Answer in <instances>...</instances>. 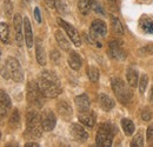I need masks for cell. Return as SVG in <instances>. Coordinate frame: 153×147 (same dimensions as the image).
<instances>
[{"instance_id": "obj_1", "label": "cell", "mask_w": 153, "mask_h": 147, "mask_svg": "<svg viewBox=\"0 0 153 147\" xmlns=\"http://www.w3.org/2000/svg\"><path fill=\"white\" fill-rule=\"evenodd\" d=\"M37 84L46 98H56L61 93V85L59 78L48 70H45L39 74Z\"/></svg>"}, {"instance_id": "obj_2", "label": "cell", "mask_w": 153, "mask_h": 147, "mask_svg": "<svg viewBox=\"0 0 153 147\" xmlns=\"http://www.w3.org/2000/svg\"><path fill=\"white\" fill-rule=\"evenodd\" d=\"M1 76L6 80L11 79L16 82H21L24 80V72L18 59L13 56H8L6 59V62L1 68Z\"/></svg>"}, {"instance_id": "obj_3", "label": "cell", "mask_w": 153, "mask_h": 147, "mask_svg": "<svg viewBox=\"0 0 153 147\" xmlns=\"http://www.w3.org/2000/svg\"><path fill=\"white\" fill-rule=\"evenodd\" d=\"M112 90L114 92L117 99L123 105H128L133 99V93L126 86V84L120 78H113L112 79Z\"/></svg>"}, {"instance_id": "obj_4", "label": "cell", "mask_w": 153, "mask_h": 147, "mask_svg": "<svg viewBox=\"0 0 153 147\" xmlns=\"http://www.w3.org/2000/svg\"><path fill=\"white\" fill-rule=\"evenodd\" d=\"M42 131L40 115L36 111H30L26 115V134L32 138H41Z\"/></svg>"}, {"instance_id": "obj_5", "label": "cell", "mask_w": 153, "mask_h": 147, "mask_svg": "<svg viewBox=\"0 0 153 147\" xmlns=\"http://www.w3.org/2000/svg\"><path fill=\"white\" fill-rule=\"evenodd\" d=\"M113 137H114V131L112 128V126L108 124H101L98 128L96 135L97 145L101 147L112 146Z\"/></svg>"}, {"instance_id": "obj_6", "label": "cell", "mask_w": 153, "mask_h": 147, "mask_svg": "<svg viewBox=\"0 0 153 147\" xmlns=\"http://www.w3.org/2000/svg\"><path fill=\"white\" fill-rule=\"evenodd\" d=\"M45 95L40 91L38 84L36 81H30L27 85V100L28 104L33 107L40 108L45 102Z\"/></svg>"}, {"instance_id": "obj_7", "label": "cell", "mask_w": 153, "mask_h": 147, "mask_svg": "<svg viewBox=\"0 0 153 147\" xmlns=\"http://www.w3.org/2000/svg\"><path fill=\"white\" fill-rule=\"evenodd\" d=\"M57 22L59 24V26L62 27L64 31L67 33V36L71 39V41L76 45V47H79V46L81 45V38H80V34H79V32L76 31V27L72 26L71 24H68L67 21H65L64 19H61V18H58Z\"/></svg>"}, {"instance_id": "obj_8", "label": "cell", "mask_w": 153, "mask_h": 147, "mask_svg": "<svg viewBox=\"0 0 153 147\" xmlns=\"http://www.w3.org/2000/svg\"><path fill=\"white\" fill-rule=\"evenodd\" d=\"M40 121H41L42 129L45 132H50L56 127L57 118H56V114L51 110H44L40 115Z\"/></svg>"}, {"instance_id": "obj_9", "label": "cell", "mask_w": 153, "mask_h": 147, "mask_svg": "<svg viewBox=\"0 0 153 147\" xmlns=\"http://www.w3.org/2000/svg\"><path fill=\"white\" fill-rule=\"evenodd\" d=\"M108 55L114 60H124L126 58V52L123 48V44L119 40H113L108 44Z\"/></svg>"}, {"instance_id": "obj_10", "label": "cell", "mask_w": 153, "mask_h": 147, "mask_svg": "<svg viewBox=\"0 0 153 147\" xmlns=\"http://www.w3.org/2000/svg\"><path fill=\"white\" fill-rule=\"evenodd\" d=\"M13 27H14V39L17 45L21 47L22 46V40L24 38V19L21 18L20 14H16L13 18Z\"/></svg>"}, {"instance_id": "obj_11", "label": "cell", "mask_w": 153, "mask_h": 147, "mask_svg": "<svg viewBox=\"0 0 153 147\" xmlns=\"http://www.w3.org/2000/svg\"><path fill=\"white\" fill-rule=\"evenodd\" d=\"M70 132H71V135L73 137V139L79 143H84L88 139V133L79 124H72L70 127Z\"/></svg>"}, {"instance_id": "obj_12", "label": "cell", "mask_w": 153, "mask_h": 147, "mask_svg": "<svg viewBox=\"0 0 153 147\" xmlns=\"http://www.w3.org/2000/svg\"><path fill=\"white\" fill-rule=\"evenodd\" d=\"M24 38H25V42L26 46L28 48H32L33 44H34V38H33V31H32V25L30 22V19L27 17L24 18Z\"/></svg>"}, {"instance_id": "obj_13", "label": "cell", "mask_w": 153, "mask_h": 147, "mask_svg": "<svg viewBox=\"0 0 153 147\" xmlns=\"http://www.w3.org/2000/svg\"><path fill=\"white\" fill-rule=\"evenodd\" d=\"M78 119L82 125L90 128H92L96 124V114L91 110L87 112H78Z\"/></svg>"}, {"instance_id": "obj_14", "label": "cell", "mask_w": 153, "mask_h": 147, "mask_svg": "<svg viewBox=\"0 0 153 147\" xmlns=\"http://www.w3.org/2000/svg\"><path fill=\"white\" fill-rule=\"evenodd\" d=\"M12 107L11 98L4 90H0V117H6Z\"/></svg>"}, {"instance_id": "obj_15", "label": "cell", "mask_w": 153, "mask_h": 147, "mask_svg": "<svg viewBox=\"0 0 153 147\" xmlns=\"http://www.w3.org/2000/svg\"><path fill=\"white\" fill-rule=\"evenodd\" d=\"M78 112H87L91 108V101L87 94H80L74 99Z\"/></svg>"}, {"instance_id": "obj_16", "label": "cell", "mask_w": 153, "mask_h": 147, "mask_svg": "<svg viewBox=\"0 0 153 147\" xmlns=\"http://www.w3.org/2000/svg\"><path fill=\"white\" fill-rule=\"evenodd\" d=\"M98 100H99V105H100L101 110L105 111V112H110V111L114 107V105H115L114 100H113L110 95H107V94H105V93L99 94Z\"/></svg>"}, {"instance_id": "obj_17", "label": "cell", "mask_w": 153, "mask_h": 147, "mask_svg": "<svg viewBox=\"0 0 153 147\" xmlns=\"http://www.w3.org/2000/svg\"><path fill=\"white\" fill-rule=\"evenodd\" d=\"M36 56H37V61L39 62V65L45 66L46 65V53H45V47L41 42L40 39L36 40Z\"/></svg>"}, {"instance_id": "obj_18", "label": "cell", "mask_w": 153, "mask_h": 147, "mask_svg": "<svg viewBox=\"0 0 153 147\" xmlns=\"http://www.w3.org/2000/svg\"><path fill=\"white\" fill-rule=\"evenodd\" d=\"M58 113L60 114V117H62L65 120H70L72 117V108L71 106L66 102V101H59L57 104Z\"/></svg>"}, {"instance_id": "obj_19", "label": "cell", "mask_w": 153, "mask_h": 147, "mask_svg": "<svg viewBox=\"0 0 153 147\" xmlns=\"http://www.w3.org/2000/svg\"><path fill=\"white\" fill-rule=\"evenodd\" d=\"M67 61H68V65H70V67L72 70H74V71H79L80 70V67H81V58H80V55L78 54L76 52L71 51Z\"/></svg>"}, {"instance_id": "obj_20", "label": "cell", "mask_w": 153, "mask_h": 147, "mask_svg": "<svg viewBox=\"0 0 153 147\" xmlns=\"http://www.w3.org/2000/svg\"><path fill=\"white\" fill-rule=\"evenodd\" d=\"M139 26L145 33L153 34V21L152 19L147 16H143L139 20Z\"/></svg>"}, {"instance_id": "obj_21", "label": "cell", "mask_w": 153, "mask_h": 147, "mask_svg": "<svg viewBox=\"0 0 153 147\" xmlns=\"http://www.w3.org/2000/svg\"><path fill=\"white\" fill-rule=\"evenodd\" d=\"M126 80H127V82H128V85L131 87L138 86V82H139V73H138V71L134 70V68H127Z\"/></svg>"}, {"instance_id": "obj_22", "label": "cell", "mask_w": 153, "mask_h": 147, "mask_svg": "<svg viewBox=\"0 0 153 147\" xmlns=\"http://www.w3.org/2000/svg\"><path fill=\"white\" fill-rule=\"evenodd\" d=\"M56 40H57L58 45L60 46V48L62 51H70L71 44H70V41L67 40V38L64 36V33L61 31H57L56 32Z\"/></svg>"}, {"instance_id": "obj_23", "label": "cell", "mask_w": 153, "mask_h": 147, "mask_svg": "<svg viewBox=\"0 0 153 147\" xmlns=\"http://www.w3.org/2000/svg\"><path fill=\"white\" fill-rule=\"evenodd\" d=\"M93 0H79L78 1V10L82 16H87L88 12L92 10Z\"/></svg>"}, {"instance_id": "obj_24", "label": "cell", "mask_w": 153, "mask_h": 147, "mask_svg": "<svg viewBox=\"0 0 153 147\" xmlns=\"http://www.w3.org/2000/svg\"><path fill=\"white\" fill-rule=\"evenodd\" d=\"M121 127H123V131L126 135H132L135 129V126H134L133 121L127 119V118H124L121 119Z\"/></svg>"}, {"instance_id": "obj_25", "label": "cell", "mask_w": 153, "mask_h": 147, "mask_svg": "<svg viewBox=\"0 0 153 147\" xmlns=\"http://www.w3.org/2000/svg\"><path fill=\"white\" fill-rule=\"evenodd\" d=\"M54 8H57L58 12L62 16H67L70 12V8H68L66 0H54Z\"/></svg>"}, {"instance_id": "obj_26", "label": "cell", "mask_w": 153, "mask_h": 147, "mask_svg": "<svg viewBox=\"0 0 153 147\" xmlns=\"http://www.w3.org/2000/svg\"><path fill=\"white\" fill-rule=\"evenodd\" d=\"M0 40L4 44H8L10 41V27L6 22H0Z\"/></svg>"}, {"instance_id": "obj_27", "label": "cell", "mask_w": 153, "mask_h": 147, "mask_svg": "<svg viewBox=\"0 0 153 147\" xmlns=\"http://www.w3.org/2000/svg\"><path fill=\"white\" fill-rule=\"evenodd\" d=\"M111 24H112V30L115 34H119V36L124 34V26L119 19L115 17H111Z\"/></svg>"}, {"instance_id": "obj_28", "label": "cell", "mask_w": 153, "mask_h": 147, "mask_svg": "<svg viewBox=\"0 0 153 147\" xmlns=\"http://www.w3.org/2000/svg\"><path fill=\"white\" fill-rule=\"evenodd\" d=\"M20 124V114L19 111L17 108H14L12 114H11V118H10V125L12 128H17Z\"/></svg>"}, {"instance_id": "obj_29", "label": "cell", "mask_w": 153, "mask_h": 147, "mask_svg": "<svg viewBox=\"0 0 153 147\" xmlns=\"http://www.w3.org/2000/svg\"><path fill=\"white\" fill-rule=\"evenodd\" d=\"M87 76L92 82H97L99 80V70L94 66L87 67Z\"/></svg>"}, {"instance_id": "obj_30", "label": "cell", "mask_w": 153, "mask_h": 147, "mask_svg": "<svg viewBox=\"0 0 153 147\" xmlns=\"http://www.w3.org/2000/svg\"><path fill=\"white\" fill-rule=\"evenodd\" d=\"M147 85H149V76L146 74H143L139 79V82H138V88H139V92L141 94H144L146 88H147Z\"/></svg>"}, {"instance_id": "obj_31", "label": "cell", "mask_w": 153, "mask_h": 147, "mask_svg": "<svg viewBox=\"0 0 153 147\" xmlns=\"http://www.w3.org/2000/svg\"><path fill=\"white\" fill-rule=\"evenodd\" d=\"M131 146H144V137H143V132L141 131H139L135 134L133 140L131 141Z\"/></svg>"}, {"instance_id": "obj_32", "label": "cell", "mask_w": 153, "mask_h": 147, "mask_svg": "<svg viewBox=\"0 0 153 147\" xmlns=\"http://www.w3.org/2000/svg\"><path fill=\"white\" fill-rule=\"evenodd\" d=\"M138 54L140 56H147V55L153 54V44H150L147 46H144L138 50Z\"/></svg>"}, {"instance_id": "obj_33", "label": "cell", "mask_w": 153, "mask_h": 147, "mask_svg": "<svg viewBox=\"0 0 153 147\" xmlns=\"http://www.w3.org/2000/svg\"><path fill=\"white\" fill-rule=\"evenodd\" d=\"M4 7H5V13H6V16L8 17V18H11L12 17V13H13V5H12V2L10 1V0H5L4 1Z\"/></svg>"}, {"instance_id": "obj_34", "label": "cell", "mask_w": 153, "mask_h": 147, "mask_svg": "<svg viewBox=\"0 0 153 147\" xmlns=\"http://www.w3.org/2000/svg\"><path fill=\"white\" fill-rule=\"evenodd\" d=\"M152 112L149 110V108H144L143 112H141V118L144 121H150L152 119Z\"/></svg>"}, {"instance_id": "obj_35", "label": "cell", "mask_w": 153, "mask_h": 147, "mask_svg": "<svg viewBox=\"0 0 153 147\" xmlns=\"http://www.w3.org/2000/svg\"><path fill=\"white\" fill-rule=\"evenodd\" d=\"M92 8H93V11L97 12V13H100V14H105V12H104V10H102V7H101V5L96 1V0H93V5H92Z\"/></svg>"}, {"instance_id": "obj_36", "label": "cell", "mask_w": 153, "mask_h": 147, "mask_svg": "<svg viewBox=\"0 0 153 147\" xmlns=\"http://www.w3.org/2000/svg\"><path fill=\"white\" fill-rule=\"evenodd\" d=\"M146 138H147V143L153 144V125H151V126L147 127V131H146Z\"/></svg>"}, {"instance_id": "obj_37", "label": "cell", "mask_w": 153, "mask_h": 147, "mask_svg": "<svg viewBox=\"0 0 153 147\" xmlns=\"http://www.w3.org/2000/svg\"><path fill=\"white\" fill-rule=\"evenodd\" d=\"M34 18H36V20L38 22H41V14H40V10H39L38 7L34 8Z\"/></svg>"}, {"instance_id": "obj_38", "label": "cell", "mask_w": 153, "mask_h": 147, "mask_svg": "<svg viewBox=\"0 0 153 147\" xmlns=\"http://www.w3.org/2000/svg\"><path fill=\"white\" fill-rule=\"evenodd\" d=\"M25 147H39L38 143H26Z\"/></svg>"}, {"instance_id": "obj_39", "label": "cell", "mask_w": 153, "mask_h": 147, "mask_svg": "<svg viewBox=\"0 0 153 147\" xmlns=\"http://www.w3.org/2000/svg\"><path fill=\"white\" fill-rule=\"evenodd\" d=\"M45 2L47 4L48 7H51V8L54 7V0H45Z\"/></svg>"}, {"instance_id": "obj_40", "label": "cell", "mask_w": 153, "mask_h": 147, "mask_svg": "<svg viewBox=\"0 0 153 147\" xmlns=\"http://www.w3.org/2000/svg\"><path fill=\"white\" fill-rule=\"evenodd\" d=\"M150 98H151V102H152V105H153V87H152V90H151V95H150Z\"/></svg>"}, {"instance_id": "obj_41", "label": "cell", "mask_w": 153, "mask_h": 147, "mask_svg": "<svg viewBox=\"0 0 153 147\" xmlns=\"http://www.w3.org/2000/svg\"><path fill=\"white\" fill-rule=\"evenodd\" d=\"M0 58H1V50H0Z\"/></svg>"}, {"instance_id": "obj_42", "label": "cell", "mask_w": 153, "mask_h": 147, "mask_svg": "<svg viewBox=\"0 0 153 147\" xmlns=\"http://www.w3.org/2000/svg\"><path fill=\"white\" fill-rule=\"evenodd\" d=\"M0 137H1V134H0Z\"/></svg>"}]
</instances>
